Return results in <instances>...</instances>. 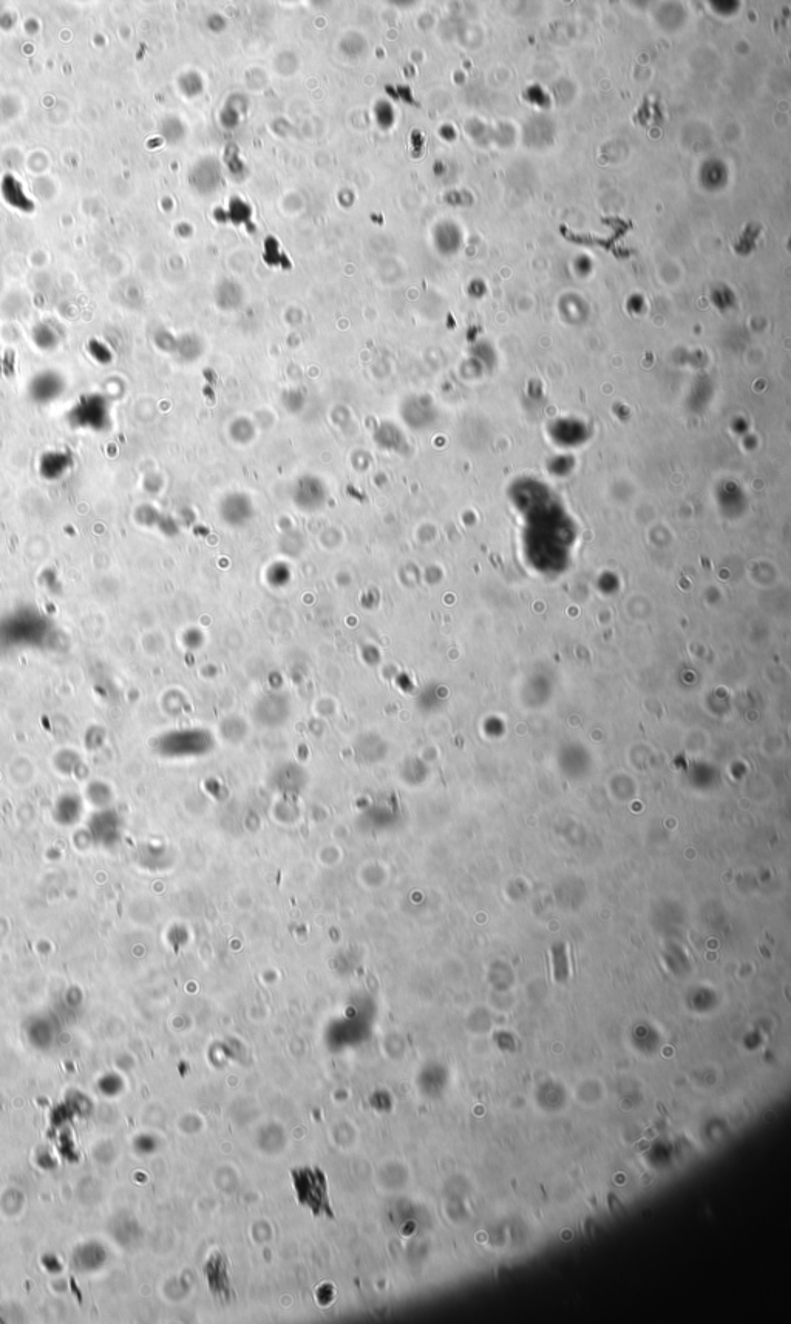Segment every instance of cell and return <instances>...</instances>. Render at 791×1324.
Returning <instances> with one entry per match:
<instances>
[{
	"mask_svg": "<svg viewBox=\"0 0 791 1324\" xmlns=\"http://www.w3.org/2000/svg\"><path fill=\"white\" fill-rule=\"evenodd\" d=\"M228 1270V1258L221 1252L212 1253L203 1267L204 1277L208 1280L209 1291L223 1301H229L232 1297Z\"/></svg>",
	"mask_w": 791,
	"mask_h": 1324,
	"instance_id": "2",
	"label": "cell"
},
{
	"mask_svg": "<svg viewBox=\"0 0 791 1324\" xmlns=\"http://www.w3.org/2000/svg\"><path fill=\"white\" fill-rule=\"evenodd\" d=\"M291 1178L300 1206L311 1210L316 1218L325 1216L334 1219L333 1207L328 1196V1181L322 1168H294L291 1170Z\"/></svg>",
	"mask_w": 791,
	"mask_h": 1324,
	"instance_id": "1",
	"label": "cell"
}]
</instances>
